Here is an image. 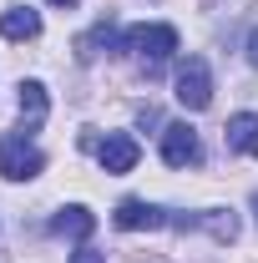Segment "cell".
Returning a JSON list of instances; mask_svg holds the SVG:
<instances>
[{"label": "cell", "mask_w": 258, "mask_h": 263, "mask_svg": "<svg viewBox=\"0 0 258 263\" xmlns=\"http://www.w3.org/2000/svg\"><path fill=\"white\" fill-rule=\"evenodd\" d=\"M122 46L132 56H142L147 66H162V61H172V51H177V31L172 26H132L122 35Z\"/></svg>", "instance_id": "cell-1"}, {"label": "cell", "mask_w": 258, "mask_h": 263, "mask_svg": "<svg viewBox=\"0 0 258 263\" xmlns=\"http://www.w3.org/2000/svg\"><path fill=\"white\" fill-rule=\"evenodd\" d=\"M137 142H132L127 132H112L106 142H97V162H101V172H112V177H122V172H132L137 167Z\"/></svg>", "instance_id": "cell-5"}, {"label": "cell", "mask_w": 258, "mask_h": 263, "mask_svg": "<svg viewBox=\"0 0 258 263\" xmlns=\"http://www.w3.org/2000/svg\"><path fill=\"white\" fill-rule=\"evenodd\" d=\"M56 233H66V238H91V228H97V218L86 213V208H66V213H56V223H51Z\"/></svg>", "instance_id": "cell-10"}, {"label": "cell", "mask_w": 258, "mask_h": 263, "mask_svg": "<svg viewBox=\"0 0 258 263\" xmlns=\"http://www.w3.org/2000/svg\"><path fill=\"white\" fill-rule=\"evenodd\" d=\"M223 137H228V147H233V152L258 157V117H253V111H238V117H228Z\"/></svg>", "instance_id": "cell-7"}, {"label": "cell", "mask_w": 258, "mask_h": 263, "mask_svg": "<svg viewBox=\"0 0 258 263\" xmlns=\"http://www.w3.org/2000/svg\"><path fill=\"white\" fill-rule=\"evenodd\" d=\"M117 228L127 233H142V228H167L172 223V213H162V208H152V202H142V197H127V202H117Z\"/></svg>", "instance_id": "cell-6"}, {"label": "cell", "mask_w": 258, "mask_h": 263, "mask_svg": "<svg viewBox=\"0 0 258 263\" xmlns=\"http://www.w3.org/2000/svg\"><path fill=\"white\" fill-rule=\"evenodd\" d=\"M0 35L5 41H35L41 35V15L35 10H5L0 15Z\"/></svg>", "instance_id": "cell-8"}, {"label": "cell", "mask_w": 258, "mask_h": 263, "mask_svg": "<svg viewBox=\"0 0 258 263\" xmlns=\"http://www.w3.org/2000/svg\"><path fill=\"white\" fill-rule=\"evenodd\" d=\"M248 61H253V66H258V31H253V35H248Z\"/></svg>", "instance_id": "cell-13"}, {"label": "cell", "mask_w": 258, "mask_h": 263, "mask_svg": "<svg viewBox=\"0 0 258 263\" xmlns=\"http://www.w3.org/2000/svg\"><path fill=\"white\" fill-rule=\"evenodd\" d=\"M177 101L188 106V111H202L208 101H213V71L202 56H188V61L177 66Z\"/></svg>", "instance_id": "cell-3"}, {"label": "cell", "mask_w": 258, "mask_h": 263, "mask_svg": "<svg viewBox=\"0 0 258 263\" xmlns=\"http://www.w3.org/2000/svg\"><path fill=\"white\" fill-rule=\"evenodd\" d=\"M162 162L167 167H197L202 162L197 132L188 127V122H167V127H162Z\"/></svg>", "instance_id": "cell-4"}, {"label": "cell", "mask_w": 258, "mask_h": 263, "mask_svg": "<svg viewBox=\"0 0 258 263\" xmlns=\"http://www.w3.org/2000/svg\"><path fill=\"white\" fill-rule=\"evenodd\" d=\"M41 167H46V157L35 152L21 132H5V137H0V177L26 182V177H35V172H41Z\"/></svg>", "instance_id": "cell-2"}, {"label": "cell", "mask_w": 258, "mask_h": 263, "mask_svg": "<svg viewBox=\"0 0 258 263\" xmlns=\"http://www.w3.org/2000/svg\"><path fill=\"white\" fill-rule=\"evenodd\" d=\"M71 263H106V253H97V248H81V253H71Z\"/></svg>", "instance_id": "cell-12"}, {"label": "cell", "mask_w": 258, "mask_h": 263, "mask_svg": "<svg viewBox=\"0 0 258 263\" xmlns=\"http://www.w3.org/2000/svg\"><path fill=\"white\" fill-rule=\"evenodd\" d=\"M101 46H106V51L117 46V31H112L106 21H101L91 35H81V41H76V56H81V61H97V56H101Z\"/></svg>", "instance_id": "cell-11"}, {"label": "cell", "mask_w": 258, "mask_h": 263, "mask_svg": "<svg viewBox=\"0 0 258 263\" xmlns=\"http://www.w3.org/2000/svg\"><path fill=\"white\" fill-rule=\"evenodd\" d=\"M46 86L41 81H21V117H26V127H41L46 122Z\"/></svg>", "instance_id": "cell-9"}, {"label": "cell", "mask_w": 258, "mask_h": 263, "mask_svg": "<svg viewBox=\"0 0 258 263\" xmlns=\"http://www.w3.org/2000/svg\"><path fill=\"white\" fill-rule=\"evenodd\" d=\"M51 5H66V10H71V5H76V0H51Z\"/></svg>", "instance_id": "cell-14"}]
</instances>
